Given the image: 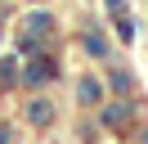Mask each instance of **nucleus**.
I'll use <instances>...</instances> for the list:
<instances>
[{
    "label": "nucleus",
    "instance_id": "nucleus-2",
    "mask_svg": "<svg viewBox=\"0 0 148 144\" xmlns=\"http://www.w3.org/2000/svg\"><path fill=\"white\" fill-rule=\"evenodd\" d=\"M49 77V68H45V63H32V72H27V81H45Z\"/></svg>",
    "mask_w": 148,
    "mask_h": 144
},
{
    "label": "nucleus",
    "instance_id": "nucleus-1",
    "mask_svg": "<svg viewBox=\"0 0 148 144\" xmlns=\"http://www.w3.org/2000/svg\"><path fill=\"white\" fill-rule=\"evenodd\" d=\"M76 90H81V99H90V104H94V99H99V86H94V81H81V86H76Z\"/></svg>",
    "mask_w": 148,
    "mask_h": 144
}]
</instances>
